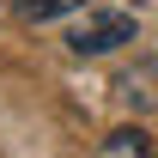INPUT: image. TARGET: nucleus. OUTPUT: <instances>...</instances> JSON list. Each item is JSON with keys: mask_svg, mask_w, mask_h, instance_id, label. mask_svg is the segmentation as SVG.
Here are the masks:
<instances>
[{"mask_svg": "<svg viewBox=\"0 0 158 158\" xmlns=\"http://www.w3.org/2000/svg\"><path fill=\"white\" fill-rule=\"evenodd\" d=\"M134 37H140V19H134V12L98 6V12H85V19L67 31V49L85 61V55H110V49H122V43H134Z\"/></svg>", "mask_w": 158, "mask_h": 158, "instance_id": "obj_1", "label": "nucleus"}, {"mask_svg": "<svg viewBox=\"0 0 158 158\" xmlns=\"http://www.w3.org/2000/svg\"><path fill=\"white\" fill-rule=\"evenodd\" d=\"M116 91L128 110H158V61H140V67H128V73L116 79Z\"/></svg>", "mask_w": 158, "mask_h": 158, "instance_id": "obj_2", "label": "nucleus"}, {"mask_svg": "<svg viewBox=\"0 0 158 158\" xmlns=\"http://www.w3.org/2000/svg\"><path fill=\"white\" fill-rule=\"evenodd\" d=\"M12 12H19L24 24H49V19H61V12H85V0H12Z\"/></svg>", "mask_w": 158, "mask_h": 158, "instance_id": "obj_3", "label": "nucleus"}, {"mask_svg": "<svg viewBox=\"0 0 158 158\" xmlns=\"http://www.w3.org/2000/svg\"><path fill=\"white\" fill-rule=\"evenodd\" d=\"M103 152H110V158H158V152H152V140L140 134V128H116Z\"/></svg>", "mask_w": 158, "mask_h": 158, "instance_id": "obj_4", "label": "nucleus"}]
</instances>
